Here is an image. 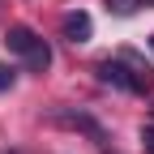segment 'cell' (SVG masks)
Wrapping results in <instances>:
<instances>
[{
  "label": "cell",
  "instance_id": "1",
  "mask_svg": "<svg viewBox=\"0 0 154 154\" xmlns=\"http://www.w3.org/2000/svg\"><path fill=\"white\" fill-rule=\"evenodd\" d=\"M94 73H99L103 86H116V90H124V94H150V90H154V73H150V64H146L133 47H124V51L107 56V60H99Z\"/></svg>",
  "mask_w": 154,
  "mask_h": 154
},
{
  "label": "cell",
  "instance_id": "2",
  "mask_svg": "<svg viewBox=\"0 0 154 154\" xmlns=\"http://www.w3.org/2000/svg\"><path fill=\"white\" fill-rule=\"evenodd\" d=\"M5 47L26 64V73H38V77H43L51 69V43L38 30H30V26H9L5 30Z\"/></svg>",
  "mask_w": 154,
  "mask_h": 154
},
{
  "label": "cell",
  "instance_id": "3",
  "mask_svg": "<svg viewBox=\"0 0 154 154\" xmlns=\"http://www.w3.org/2000/svg\"><path fill=\"white\" fill-rule=\"evenodd\" d=\"M56 120L60 124H69V128H77V133H86V137L94 141V146H107V128L94 120V116H86V111H73V107H60L56 111Z\"/></svg>",
  "mask_w": 154,
  "mask_h": 154
},
{
  "label": "cell",
  "instance_id": "4",
  "mask_svg": "<svg viewBox=\"0 0 154 154\" xmlns=\"http://www.w3.org/2000/svg\"><path fill=\"white\" fill-rule=\"evenodd\" d=\"M60 34L69 38L73 47H77V43H90V34H94L90 13H86V9H73V13H64V17H60Z\"/></svg>",
  "mask_w": 154,
  "mask_h": 154
},
{
  "label": "cell",
  "instance_id": "5",
  "mask_svg": "<svg viewBox=\"0 0 154 154\" xmlns=\"http://www.w3.org/2000/svg\"><path fill=\"white\" fill-rule=\"evenodd\" d=\"M141 9V0H107V13H116V17H133Z\"/></svg>",
  "mask_w": 154,
  "mask_h": 154
},
{
  "label": "cell",
  "instance_id": "6",
  "mask_svg": "<svg viewBox=\"0 0 154 154\" xmlns=\"http://www.w3.org/2000/svg\"><path fill=\"white\" fill-rule=\"evenodd\" d=\"M13 86H17V69L0 60V90H13Z\"/></svg>",
  "mask_w": 154,
  "mask_h": 154
},
{
  "label": "cell",
  "instance_id": "7",
  "mask_svg": "<svg viewBox=\"0 0 154 154\" xmlns=\"http://www.w3.org/2000/svg\"><path fill=\"white\" fill-rule=\"evenodd\" d=\"M141 146L146 154H154V124H141Z\"/></svg>",
  "mask_w": 154,
  "mask_h": 154
},
{
  "label": "cell",
  "instance_id": "8",
  "mask_svg": "<svg viewBox=\"0 0 154 154\" xmlns=\"http://www.w3.org/2000/svg\"><path fill=\"white\" fill-rule=\"evenodd\" d=\"M150 51H154V34H150Z\"/></svg>",
  "mask_w": 154,
  "mask_h": 154
},
{
  "label": "cell",
  "instance_id": "9",
  "mask_svg": "<svg viewBox=\"0 0 154 154\" xmlns=\"http://www.w3.org/2000/svg\"><path fill=\"white\" fill-rule=\"evenodd\" d=\"M141 5H154V0H141Z\"/></svg>",
  "mask_w": 154,
  "mask_h": 154
}]
</instances>
